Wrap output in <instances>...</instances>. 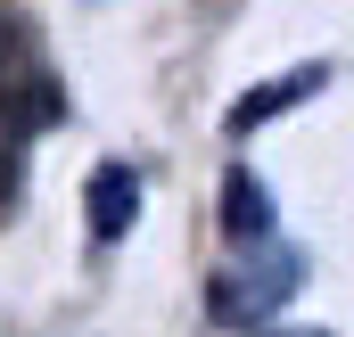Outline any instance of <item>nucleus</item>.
<instances>
[{
  "mask_svg": "<svg viewBox=\"0 0 354 337\" xmlns=\"http://www.w3.org/2000/svg\"><path fill=\"white\" fill-rule=\"evenodd\" d=\"M297 280H305V255L288 247V239L248 247V263H231V271L214 280V321H272V313L297 296Z\"/></svg>",
  "mask_w": 354,
  "mask_h": 337,
  "instance_id": "nucleus-1",
  "label": "nucleus"
},
{
  "mask_svg": "<svg viewBox=\"0 0 354 337\" xmlns=\"http://www.w3.org/2000/svg\"><path fill=\"white\" fill-rule=\"evenodd\" d=\"M322 90H330V66H288L280 83L248 90V99H231V115H223V132H231V140H248V132H264L272 115H288L297 99H322Z\"/></svg>",
  "mask_w": 354,
  "mask_h": 337,
  "instance_id": "nucleus-2",
  "label": "nucleus"
},
{
  "mask_svg": "<svg viewBox=\"0 0 354 337\" xmlns=\"http://www.w3.org/2000/svg\"><path fill=\"white\" fill-rule=\"evenodd\" d=\"M132 222H140V173L132 165H99L91 173V239L115 247Z\"/></svg>",
  "mask_w": 354,
  "mask_h": 337,
  "instance_id": "nucleus-3",
  "label": "nucleus"
},
{
  "mask_svg": "<svg viewBox=\"0 0 354 337\" xmlns=\"http://www.w3.org/2000/svg\"><path fill=\"white\" fill-rule=\"evenodd\" d=\"M223 231H231L239 247H264V239H280V222H272V189H264L248 165L223 173Z\"/></svg>",
  "mask_w": 354,
  "mask_h": 337,
  "instance_id": "nucleus-4",
  "label": "nucleus"
},
{
  "mask_svg": "<svg viewBox=\"0 0 354 337\" xmlns=\"http://www.w3.org/2000/svg\"><path fill=\"white\" fill-rule=\"evenodd\" d=\"M17 198V157H0V206Z\"/></svg>",
  "mask_w": 354,
  "mask_h": 337,
  "instance_id": "nucleus-5",
  "label": "nucleus"
},
{
  "mask_svg": "<svg viewBox=\"0 0 354 337\" xmlns=\"http://www.w3.org/2000/svg\"><path fill=\"white\" fill-rule=\"evenodd\" d=\"M272 337H330V329H272Z\"/></svg>",
  "mask_w": 354,
  "mask_h": 337,
  "instance_id": "nucleus-6",
  "label": "nucleus"
},
{
  "mask_svg": "<svg viewBox=\"0 0 354 337\" xmlns=\"http://www.w3.org/2000/svg\"><path fill=\"white\" fill-rule=\"evenodd\" d=\"M8 41H17V33H8V25H0V50H8Z\"/></svg>",
  "mask_w": 354,
  "mask_h": 337,
  "instance_id": "nucleus-7",
  "label": "nucleus"
}]
</instances>
